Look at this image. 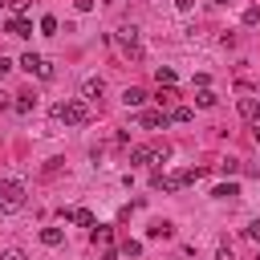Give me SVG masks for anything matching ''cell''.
Segmentation results:
<instances>
[{"mask_svg":"<svg viewBox=\"0 0 260 260\" xmlns=\"http://www.w3.org/2000/svg\"><path fill=\"white\" fill-rule=\"evenodd\" d=\"M24 207V183L0 179V211H20Z\"/></svg>","mask_w":260,"mask_h":260,"instance_id":"6da1fadb","label":"cell"},{"mask_svg":"<svg viewBox=\"0 0 260 260\" xmlns=\"http://www.w3.org/2000/svg\"><path fill=\"white\" fill-rule=\"evenodd\" d=\"M53 114H57L61 122H69V126H81V122L89 118V106H85V102H57Z\"/></svg>","mask_w":260,"mask_h":260,"instance_id":"7a4b0ae2","label":"cell"},{"mask_svg":"<svg viewBox=\"0 0 260 260\" xmlns=\"http://www.w3.org/2000/svg\"><path fill=\"white\" fill-rule=\"evenodd\" d=\"M118 45H122V53H126V57H142L138 28H134V24H122V28H118Z\"/></svg>","mask_w":260,"mask_h":260,"instance_id":"3957f363","label":"cell"},{"mask_svg":"<svg viewBox=\"0 0 260 260\" xmlns=\"http://www.w3.org/2000/svg\"><path fill=\"white\" fill-rule=\"evenodd\" d=\"M20 69H28V73H37V77H53L49 61H45V57H37V53H24V57H20Z\"/></svg>","mask_w":260,"mask_h":260,"instance_id":"277c9868","label":"cell"},{"mask_svg":"<svg viewBox=\"0 0 260 260\" xmlns=\"http://www.w3.org/2000/svg\"><path fill=\"white\" fill-rule=\"evenodd\" d=\"M138 122H142L146 130H158V126H167V122H171V114H167V110H146Z\"/></svg>","mask_w":260,"mask_h":260,"instance_id":"5b68a950","label":"cell"},{"mask_svg":"<svg viewBox=\"0 0 260 260\" xmlns=\"http://www.w3.org/2000/svg\"><path fill=\"white\" fill-rule=\"evenodd\" d=\"M102 89H106V81H102V77H85L81 98H85V102H98V98H102Z\"/></svg>","mask_w":260,"mask_h":260,"instance_id":"8992f818","label":"cell"},{"mask_svg":"<svg viewBox=\"0 0 260 260\" xmlns=\"http://www.w3.org/2000/svg\"><path fill=\"white\" fill-rule=\"evenodd\" d=\"M4 28H8V37H28V32H32V20H24V16H12Z\"/></svg>","mask_w":260,"mask_h":260,"instance_id":"52a82bcc","label":"cell"},{"mask_svg":"<svg viewBox=\"0 0 260 260\" xmlns=\"http://www.w3.org/2000/svg\"><path fill=\"white\" fill-rule=\"evenodd\" d=\"M240 114H244L248 122H256V118H260V98H240Z\"/></svg>","mask_w":260,"mask_h":260,"instance_id":"ba28073f","label":"cell"},{"mask_svg":"<svg viewBox=\"0 0 260 260\" xmlns=\"http://www.w3.org/2000/svg\"><path fill=\"white\" fill-rule=\"evenodd\" d=\"M65 219H73V223H81V228H93V215H89L85 207H69V211H65Z\"/></svg>","mask_w":260,"mask_h":260,"instance_id":"9c48e42d","label":"cell"},{"mask_svg":"<svg viewBox=\"0 0 260 260\" xmlns=\"http://www.w3.org/2000/svg\"><path fill=\"white\" fill-rule=\"evenodd\" d=\"M61 240H65L61 228H45V232H41V244H45V248H61Z\"/></svg>","mask_w":260,"mask_h":260,"instance_id":"30bf717a","label":"cell"},{"mask_svg":"<svg viewBox=\"0 0 260 260\" xmlns=\"http://www.w3.org/2000/svg\"><path fill=\"white\" fill-rule=\"evenodd\" d=\"M179 93H175V85H158V93H154V102H158V110H167L171 102H175Z\"/></svg>","mask_w":260,"mask_h":260,"instance_id":"8fae6325","label":"cell"},{"mask_svg":"<svg viewBox=\"0 0 260 260\" xmlns=\"http://www.w3.org/2000/svg\"><path fill=\"white\" fill-rule=\"evenodd\" d=\"M215 102H219V98H215V93H211L207 85H199V93H195V106H203V110H211Z\"/></svg>","mask_w":260,"mask_h":260,"instance_id":"7c38bea8","label":"cell"},{"mask_svg":"<svg viewBox=\"0 0 260 260\" xmlns=\"http://www.w3.org/2000/svg\"><path fill=\"white\" fill-rule=\"evenodd\" d=\"M122 102H126V106H142V102H146V93H142V89H134V85H130V89H126V93H122Z\"/></svg>","mask_w":260,"mask_h":260,"instance_id":"4fadbf2b","label":"cell"},{"mask_svg":"<svg viewBox=\"0 0 260 260\" xmlns=\"http://www.w3.org/2000/svg\"><path fill=\"white\" fill-rule=\"evenodd\" d=\"M12 106H16V114H28V110L37 106V98H28V93H16V102H12Z\"/></svg>","mask_w":260,"mask_h":260,"instance_id":"5bb4252c","label":"cell"},{"mask_svg":"<svg viewBox=\"0 0 260 260\" xmlns=\"http://www.w3.org/2000/svg\"><path fill=\"white\" fill-rule=\"evenodd\" d=\"M191 118H195L191 106H175V110H171V122H191Z\"/></svg>","mask_w":260,"mask_h":260,"instance_id":"9a60e30c","label":"cell"},{"mask_svg":"<svg viewBox=\"0 0 260 260\" xmlns=\"http://www.w3.org/2000/svg\"><path fill=\"white\" fill-rule=\"evenodd\" d=\"M211 195H215V199H232V195H240V187H236V183H219Z\"/></svg>","mask_w":260,"mask_h":260,"instance_id":"2e32d148","label":"cell"},{"mask_svg":"<svg viewBox=\"0 0 260 260\" xmlns=\"http://www.w3.org/2000/svg\"><path fill=\"white\" fill-rule=\"evenodd\" d=\"M93 244L110 248V244H114V232H110V228H93Z\"/></svg>","mask_w":260,"mask_h":260,"instance_id":"e0dca14e","label":"cell"},{"mask_svg":"<svg viewBox=\"0 0 260 260\" xmlns=\"http://www.w3.org/2000/svg\"><path fill=\"white\" fill-rule=\"evenodd\" d=\"M154 81L158 85H175V69H154Z\"/></svg>","mask_w":260,"mask_h":260,"instance_id":"ac0fdd59","label":"cell"},{"mask_svg":"<svg viewBox=\"0 0 260 260\" xmlns=\"http://www.w3.org/2000/svg\"><path fill=\"white\" fill-rule=\"evenodd\" d=\"M0 4H4V8H8V12H12V16H20V12H24V8H28V0H0Z\"/></svg>","mask_w":260,"mask_h":260,"instance_id":"d6986e66","label":"cell"},{"mask_svg":"<svg viewBox=\"0 0 260 260\" xmlns=\"http://www.w3.org/2000/svg\"><path fill=\"white\" fill-rule=\"evenodd\" d=\"M122 256H142V244H138V240H126V244H122Z\"/></svg>","mask_w":260,"mask_h":260,"instance_id":"ffe728a7","label":"cell"},{"mask_svg":"<svg viewBox=\"0 0 260 260\" xmlns=\"http://www.w3.org/2000/svg\"><path fill=\"white\" fill-rule=\"evenodd\" d=\"M41 32L53 37V32H57V16H45V20H41Z\"/></svg>","mask_w":260,"mask_h":260,"instance_id":"44dd1931","label":"cell"},{"mask_svg":"<svg viewBox=\"0 0 260 260\" xmlns=\"http://www.w3.org/2000/svg\"><path fill=\"white\" fill-rule=\"evenodd\" d=\"M0 260H24V252L20 248H8V252H0Z\"/></svg>","mask_w":260,"mask_h":260,"instance_id":"7402d4cb","label":"cell"},{"mask_svg":"<svg viewBox=\"0 0 260 260\" xmlns=\"http://www.w3.org/2000/svg\"><path fill=\"white\" fill-rule=\"evenodd\" d=\"M248 240H260V219H252V223H248Z\"/></svg>","mask_w":260,"mask_h":260,"instance_id":"603a6c76","label":"cell"},{"mask_svg":"<svg viewBox=\"0 0 260 260\" xmlns=\"http://www.w3.org/2000/svg\"><path fill=\"white\" fill-rule=\"evenodd\" d=\"M215 260H236V256H232V248H228V244H223V248H219V252H215Z\"/></svg>","mask_w":260,"mask_h":260,"instance_id":"cb8c5ba5","label":"cell"},{"mask_svg":"<svg viewBox=\"0 0 260 260\" xmlns=\"http://www.w3.org/2000/svg\"><path fill=\"white\" fill-rule=\"evenodd\" d=\"M8 69H12V61H8V57H0V77H4Z\"/></svg>","mask_w":260,"mask_h":260,"instance_id":"d4e9b609","label":"cell"},{"mask_svg":"<svg viewBox=\"0 0 260 260\" xmlns=\"http://www.w3.org/2000/svg\"><path fill=\"white\" fill-rule=\"evenodd\" d=\"M252 138H256V146H260V118L252 122Z\"/></svg>","mask_w":260,"mask_h":260,"instance_id":"484cf974","label":"cell"},{"mask_svg":"<svg viewBox=\"0 0 260 260\" xmlns=\"http://www.w3.org/2000/svg\"><path fill=\"white\" fill-rule=\"evenodd\" d=\"M175 4H179V12H187V8L195 4V0H175Z\"/></svg>","mask_w":260,"mask_h":260,"instance_id":"4316f807","label":"cell"}]
</instances>
